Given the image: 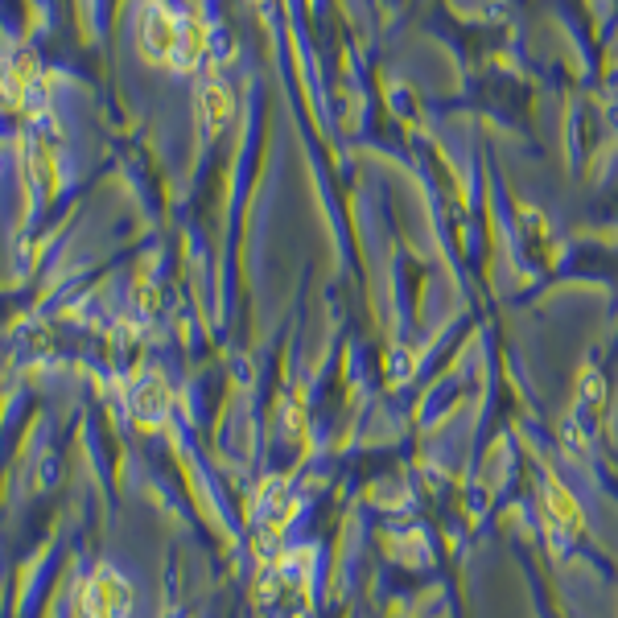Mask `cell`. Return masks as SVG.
Segmentation results:
<instances>
[{
	"mask_svg": "<svg viewBox=\"0 0 618 618\" xmlns=\"http://www.w3.org/2000/svg\"><path fill=\"white\" fill-rule=\"evenodd\" d=\"M141 50L157 66H186L198 50V33L153 0V5H145V17H141Z\"/></svg>",
	"mask_w": 618,
	"mask_h": 618,
	"instance_id": "1",
	"label": "cell"
},
{
	"mask_svg": "<svg viewBox=\"0 0 618 618\" xmlns=\"http://www.w3.org/2000/svg\"><path fill=\"white\" fill-rule=\"evenodd\" d=\"M124 606H128V586L112 569H99L79 594V618H120Z\"/></svg>",
	"mask_w": 618,
	"mask_h": 618,
	"instance_id": "2",
	"label": "cell"
},
{
	"mask_svg": "<svg viewBox=\"0 0 618 618\" xmlns=\"http://www.w3.org/2000/svg\"><path fill=\"white\" fill-rule=\"evenodd\" d=\"M227 116H231V95H227L223 83L211 79L202 87V120H206V128H223Z\"/></svg>",
	"mask_w": 618,
	"mask_h": 618,
	"instance_id": "3",
	"label": "cell"
},
{
	"mask_svg": "<svg viewBox=\"0 0 618 618\" xmlns=\"http://www.w3.org/2000/svg\"><path fill=\"white\" fill-rule=\"evenodd\" d=\"M548 511H553L565 528H581V507L573 503V495L557 483V478H548Z\"/></svg>",
	"mask_w": 618,
	"mask_h": 618,
	"instance_id": "4",
	"label": "cell"
}]
</instances>
